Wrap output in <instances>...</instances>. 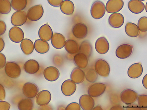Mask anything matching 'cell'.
I'll list each match as a JSON object with an SVG mask.
<instances>
[{
	"label": "cell",
	"mask_w": 147,
	"mask_h": 110,
	"mask_svg": "<svg viewBox=\"0 0 147 110\" xmlns=\"http://www.w3.org/2000/svg\"><path fill=\"white\" fill-rule=\"evenodd\" d=\"M5 43L3 40L1 38L0 39V52H1L4 49Z\"/></svg>",
	"instance_id": "obj_45"
},
{
	"label": "cell",
	"mask_w": 147,
	"mask_h": 110,
	"mask_svg": "<svg viewBox=\"0 0 147 110\" xmlns=\"http://www.w3.org/2000/svg\"><path fill=\"white\" fill-rule=\"evenodd\" d=\"M92 48L90 43L88 40H84L81 43L79 49V53L86 56L88 58L91 56Z\"/></svg>",
	"instance_id": "obj_31"
},
{
	"label": "cell",
	"mask_w": 147,
	"mask_h": 110,
	"mask_svg": "<svg viewBox=\"0 0 147 110\" xmlns=\"http://www.w3.org/2000/svg\"><path fill=\"white\" fill-rule=\"evenodd\" d=\"M35 50L40 54H45L50 50V46L46 41L42 40H36L34 43Z\"/></svg>",
	"instance_id": "obj_26"
},
{
	"label": "cell",
	"mask_w": 147,
	"mask_h": 110,
	"mask_svg": "<svg viewBox=\"0 0 147 110\" xmlns=\"http://www.w3.org/2000/svg\"><path fill=\"white\" fill-rule=\"evenodd\" d=\"M109 25L115 28H119L123 25L125 22L124 16L119 13H114L110 16L108 19Z\"/></svg>",
	"instance_id": "obj_16"
},
{
	"label": "cell",
	"mask_w": 147,
	"mask_h": 110,
	"mask_svg": "<svg viewBox=\"0 0 147 110\" xmlns=\"http://www.w3.org/2000/svg\"><path fill=\"white\" fill-rule=\"evenodd\" d=\"M43 75L47 80L53 82L58 79L60 76V72L56 68L52 66H49L44 70Z\"/></svg>",
	"instance_id": "obj_17"
},
{
	"label": "cell",
	"mask_w": 147,
	"mask_h": 110,
	"mask_svg": "<svg viewBox=\"0 0 147 110\" xmlns=\"http://www.w3.org/2000/svg\"><path fill=\"white\" fill-rule=\"evenodd\" d=\"M79 102L81 107L84 110H92L95 105L94 99L89 94L81 96Z\"/></svg>",
	"instance_id": "obj_15"
},
{
	"label": "cell",
	"mask_w": 147,
	"mask_h": 110,
	"mask_svg": "<svg viewBox=\"0 0 147 110\" xmlns=\"http://www.w3.org/2000/svg\"><path fill=\"white\" fill-rule=\"evenodd\" d=\"M133 46L127 44H122L119 46L116 51L117 56L121 59H126L131 54Z\"/></svg>",
	"instance_id": "obj_11"
},
{
	"label": "cell",
	"mask_w": 147,
	"mask_h": 110,
	"mask_svg": "<svg viewBox=\"0 0 147 110\" xmlns=\"http://www.w3.org/2000/svg\"><path fill=\"white\" fill-rule=\"evenodd\" d=\"M22 90L24 95L30 99L35 97L39 91L37 85L31 82H27L24 84Z\"/></svg>",
	"instance_id": "obj_6"
},
{
	"label": "cell",
	"mask_w": 147,
	"mask_h": 110,
	"mask_svg": "<svg viewBox=\"0 0 147 110\" xmlns=\"http://www.w3.org/2000/svg\"><path fill=\"white\" fill-rule=\"evenodd\" d=\"M11 3L9 0H0V13L3 15L9 13L11 9Z\"/></svg>",
	"instance_id": "obj_34"
},
{
	"label": "cell",
	"mask_w": 147,
	"mask_h": 110,
	"mask_svg": "<svg viewBox=\"0 0 147 110\" xmlns=\"http://www.w3.org/2000/svg\"><path fill=\"white\" fill-rule=\"evenodd\" d=\"M88 58L84 54L79 53L76 55L74 57V62L78 67L81 69H84L88 65Z\"/></svg>",
	"instance_id": "obj_25"
},
{
	"label": "cell",
	"mask_w": 147,
	"mask_h": 110,
	"mask_svg": "<svg viewBox=\"0 0 147 110\" xmlns=\"http://www.w3.org/2000/svg\"><path fill=\"white\" fill-rule=\"evenodd\" d=\"M138 25L140 30L142 32L147 31V17H143L139 20Z\"/></svg>",
	"instance_id": "obj_37"
},
{
	"label": "cell",
	"mask_w": 147,
	"mask_h": 110,
	"mask_svg": "<svg viewBox=\"0 0 147 110\" xmlns=\"http://www.w3.org/2000/svg\"><path fill=\"white\" fill-rule=\"evenodd\" d=\"M21 49L26 55L31 54L34 50V45L32 42L28 39H24L20 44Z\"/></svg>",
	"instance_id": "obj_28"
},
{
	"label": "cell",
	"mask_w": 147,
	"mask_h": 110,
	"mask_svg": "<svg viewBox=\"0 0 147 110\" xmlns=\"http://www.w3.org/2000/svg\"><path fill=\"white\" fill-rule=\"evenodd\" d=\"M95 69L97 74L103 77H107L109 74L110 67L108 62L103 59L97 60L95 64Z\"/></svg>",
	"instance_id": "obj_4"
},
{
	"label": "cell",
	"mask_w": 147,
	"mask_h": 110,
	"mask_svg": "<svg viewBox=\"0 0 147 110\" xmlns=\"http://www.w3.org/2000/svg\"><path fill=\"white\" fill-rule=\"evenodd\" d=\"M125 30L127 34L131 38H136L140 34L138 26L133 23H127L125 26Z\"/></svg>",
	"instance_id": "obj_27"
},
{
	"label": "cell",
	"mask_w": 147,
	"mask_h": 110,
	"mask_svg": "<svg viewBox=\"0 0 147 110\" xmlns=\"http://www.w3.org/2000/svg\"><path fill=\"white\" fill-rule=\"evenodd\" d=\"M11 7L17 11H22L25 9L27 4V0H11Z\"/></svg>",
	"instance_id": "obj_33"
},
{
	"label": "cell",
	"mask_w": 147,
	"mask_h": 110,
	"mask_svg": "<svg viewBox=\"0 0 147 110\" xmlns=\"http://www.w3.org/2000/svg\"><path fill=\"white\" fill-rule=\"evenodd\" d=\"M139 1H146V0H139Z\"/></svg>",
	"instance_id": "obj_48"
},
{
	"label": "cell",
	"mask_w": 147,
	"mask_h": 110,
	"mask_svg": "<svg viewBox=\"0 0 147 110\" xmlns=\"http://www.w3.org/2000/svg\"><path fill=\"white\" fill-rule=\"evenodd\" d=\"M138 102L139 107L141 109L147 110V95H141L138 96Z\"/></svg>",
	"instance_id": "obj_36"
},
{
	"label": "cell",
	"mask_w": 147,
	"mask_h": 110,
	"mask_svg": "<svg viewBox=\"0 0 147 110\" xmlns=\"http://www.w3.org/2000/svg\"><path fill=\"white\" fill-rule=\"evenodd\" d=\"M106 87L105 84L97 82L92 84L89 87L88 93L93 97H97L102 95L105 92Z\"/></svg>",
	"instance_id": "obj_8"
},
{
	"label": "cell",
	"mask_w": 147,
	"mask_h": 110,
	"mask_svg": "<svg viewBox=\"0 0 147 110\" xmlns=\"http://www.w3.org/2000/svg\"><path fill=\"white\" fill-rule=\"evenodd\" d=\"M50 92L47 90H43L39 92L37 95L36 101L37 104L41 106L47 105L51 99Z\"/></svg>",
	"instance_id": "obj_13"
},
{
	"label": "cell",
	"mask_w": 147,
	"mask_h": 110,
	"mask_svg": "<svg viewBox=\"0 0 147 110\" xmlns=\"http://www.w3.org/2000/svg\"><path fill=\"white\" fill-rule=\"evenodd\" d=\"M66 50L69 54H74L78 53L79 51V46L75 40L69 39L66 41L65 45Z\"/></svg>",
	"instance_id": "obj_30"
},
{
	"label": "cell",
	"mask_w": 147,
	"mask_h": 110,
	"mask_svg": "<svg viewBox=\"0 0 147 110\" xmlns=\"http://www.w3.org/2000/svg\"><path fill=\"white\" fill-rule=\"evenodd\" d=\"M34 103L30 99H24L21 100L18 103V107L20 110H31Z\"/></svg>",
	"instance_id": "obj_32"
},
{
	"label": "cell",
	"mask_w": 147,
	"mask_h": 110,
	"mask_svg": "<svg viewBox=\"0 0 147 110\" xmlns=\"http://www.w3.org/2000/svg\"><path fill=\"white\" fill-rule=\"evenodd\" d=\"M124 5L122 0H109L106 4V10L109 13H117L122 9Z\"/></svg>",
	"instance_id": "obj_10"
},
{
	"label": "cell",
	"mask_w": 147,
	"mask_h": 110,
	"mask_svg": "<svg viewBox=\"0 0 147 110\" xmlns=\"http://www.w3.org/2000/svg\"><path fill=\"white\" fill-rule=\"evenodd\" d=\"M85 78L84 72L81 68L76 67L72 70L70 75L71 80L76 84L82 83Z\"/></svg>",
	"instance_id": "obj_24"
},
{
	"label": "cell",
	"mask_w": 147,
	"mask_h": 110,
	"mask_svg": "<svg viewBox=\"0 0 147 110\" xmlns=\"http://www.w3.org/2000/svg\"><path fill=\"white\" fill-rule=\"evenodd\" d=\"M27 17V15L25 11H17L15 12L11 17V23L15 26H22L26 22Z\"/></svg>",
	"instance_id": "obj_7"
},
{
	"label": "cell",
	"mask_w": 147,
	"mask_h": 110,
	"mask_svg": "<svg viewBox=\"0 0 147 110\" xmlns=\"http://www.w3.org/2000/svg\"><path fill=\"white\" fill-rule=\"evenodd\" d=\"M6 63V58L5 56L2 53H0V68H3L5 66Z\"/></svg>",
	"instance_id": "obj_40"
},
{
	"label": "cell",
	"mask_w": 147,
	"mask_h": 110,
	"mask_svg": "<svg viewBox=\"0 0 147 110\" xmlns=\"http://www.w3.org/2000/svg\"><path fill=\"white\" fill-rule=\"evenodd\" d=\"M9 36L10 40L16 43L22 41L24 38V34L20 28L14 26L11 28L9 32Z\"/></svg>",
	"instance_id": "obj_12"
},
{
	"label": "cell",
	"mask_w": 147,
	"mask_h": 110,
	"mask_svg": "<svg viewBox=\"0 0 147 110\" xmlns=\"http://www.w3.org/2000/svg\"><path fill=\"white\" fill-rule=\"evenodd\" d=\"M128 7L132 13L137 14L142 13L145 6L144 3L139 0H131L128 3Z\"/></svg>",
	"instance_id": "obj_20"
},
{
	"label": "cell",
	"mask_w": 147,
	"mask_h": 110,
	"mask_svg": "<svg viewBox=\"0 0 147 110\" xmlns=\"http://www.w3.org/2000/svg\"><path fill=\"white\" fill-rule=\"evenodd\" d=\"M65 110H80L81 107L80 105L76 102L71 103L66 107Z\"/></svg>",
	"instance_id": "obj_38"
},
{
	"label": "cell",
	"mask_w": 147,
	"mask_h": 110,
	"mask_svg": "<svg viewBox=\"0 0 147 110\" xmlns=\"http://www.w3.org/2000/svg\"><path fill=\"white\" fill-rule=\"evenodd\" d=\"M72 32L74 36L81 40L86 37L88 34V29L85 24L82 23H78L73 26Z\"/></svg>",
	"instance_id": "obj_9"
},
{
	"label": "cell",
	"mask_w": 147,
	"mask_h": 110,
	"mask_svg": "<svg viewBox=\"0 0 147 110\" xmlns=\"http://www.w3.org/2000/svg\"><path fill=\"white\" fill-rule=\"evenodd\" d=\"M38 35L42 40L46 42L51 39L53 35V31L48 23L41 26L39 30Z\"/></svg>",
	"instance_id": "obj_18"
},
{
	"label": "cell",
	"mask_w": 147,
	"mask_h": 110,
	"mask_svg": "<svg viewBox=\"0 0 147 110\" xmlns=\"http://www.w3.org/2000/svg\"><path fill=\"white\" fill-rule=\"evenodd\" d=\"M143 72V68L140 63L134 64L129 68L127 73L128 76L132 78L140 77Z\"/></svg>",
	"instance_id": "obj_21"
},
{
	"label": "cell",
	"mask_w": 147,
	"mask_h": 110,
	"mask_svg": "<svg viewBox=\"0 0 147 110\" xmlns=\"http://www.w3.org/2000/svg\"><path fill=\"white\" fill-rule=\"evenodd\" d=\"M23 68L24 71L26 73L30 74H34L39 70L40 65L36 60L30 59L24 64Z\"/></svg>",
	"instance_id": "obj_23"
},
{
	"label": "cell",
	"mask_w": 147,
	"mask_h": 110,
	"mask_svg": "<svg viewBox=\"0 0 147 110\" xmlns=\"http://www.w3.org/2000/svg\"><path fill=\"white\" fill-rule=\"evenodd\" d=\"M6 74L10 78H17L20 76L21 69L20 66L14 61H8L5 66Z\"/></svg>",
	"instance_id": "obj_2"
},
{
	"label": "cell",
	"mask_w": 147,
	"mask_h": 110,
	"mask_svg": "<svg viewBox=\"0 0 147 110\" xmlns=\"http://www.w3.org/2000/svg\"><path fill=\"white\" fill-rule=\"evenodd\" d=\"M106 10L104 4L101 1H96L94 2L92 5L90 13L93 18L96 19H99L104 16Z\"/></svg>",
	"instance_id": "obj_1"
},
{
	"label": "cell",
	"mask_w": 147,
	"mask_h": 110,
	"mask_svg": "<svg viewBox=\"0 0 147 110\" xmlns=\"http://www.w3.org/2000/svg\"><path fill=\"white\" fill-rule=\"evenodd\" d=\"M60 10L64 14L70 15L73 14L75 10V5L69 0H65L60 6Z\"/></svg>",
	"instance_id": "obj_29"
},
{
	"label": "cell",
	"mask_w": 147,
	"mask_h": 110,
	"mask_svg": "<svg viewBox=\"0 0 147 110\" xmlns=\"http://www.w3.org/2000/svg\"><path fill=\"white\" fill-rule=\"evenodd\" d=\"M44 13V9L41 5H36L32 7L28 10V18L31 21H37L42 17Z\"/></svg>",
	"instance_id": "obj_5"
},
{
	"label": "cell",
	"mask_w": 147,
	"mask_h": 110,
	"mask_svg": "<svg viewBox=\"0 0 147 110\" xmlns=\"http://www.w3.org/2000/svg\"><path fill=\"white\" fill-rule=\"evenodd\" d=\"M98 74L95 70L90 69L85 74V78L86 80L90 82H94L97 80Z\"/></svg>",
	"instance_id": "obj_35"
},
{
	"label": "cell",
	"mask_w": 147,
	"mask_h": 110,
	"mask_svg": "<svg viewBox=\"0 0 147 110\" xmlns=\"http://www.w3.org/2000/svg\"><path fill=\"white\" fill-rule=\"evenodd\" d=\"M95 46L96 52L101 54H104L107 53L109 48V45L108 41L103 37L100 38L97 40Z\"/></svg>",
	"instance_id": "obj_19"
},
{
	"label": "cell",
	"mask_w": 147,
	"mask_h": 110,
	"mask_svg": "<svg viewBox=\"0 0 147 110\" xmlns=\"http://www.w3.org/2000/svg\"><path fill=\"white\" fill-rule=\"evenodd\" d=\"M76 89V83L71 80H65L61 85V91L63 95L66 96L73 95L75 92Z\"/></svg>",
	"instance_id": "obj_14"
},
{
	"label": "cell",
	"mask_w": 147,
	"mask_h": 110,
	"mask_svg": "<svg viewBox=\"0 0 147 110\" xmlns=\"http://www.w3.org/2000/svg\"><path fill=\"white\" fill-rule=\"evenodd\" d=\"M6 97L5 91L4 87L1 84H0V101L4 100Z\"/></svg>",
	"instance_id": "obj_42"
},
{
	"label": "cell",
	"mask_w": 147,
	"mask_h": 110,
	"mask_svg": "<svg viewBox=\"0 0 147 110\" xmlns=\"http://www.w3.org/2000/svg\"><path fill=\"white\" fill-rule=\"evenodd\" d=\"M65 42V37L62 34L58 33L53 34L51 42L53 47L57 49L60 50L63 48Z\"/></svg>",
	"instance_id": "obj_22"
},
{
	"label": "cell",
	"mask_w": 147,
	"mask_h": 110,
	"mask_svg": "<svg viewBox=\"0 0 147 110\" xmlns=\"http://www.w3.org/2000/svg\"><path fill=\"white\" fill-rule=\"evenodd\" d=\"M10 104L8 102L1 101L0 102V110H9L10 107Z\"/></svg>",
	"instance_id": "obj_41"
},
{
	"label": "cell",
	"mask_w": 147,
	"mask_h": 110,
	"mask_svg": "<svg viewBox=\"0 0 147 110\" xmlns=\"http://www.w3.org/2000/svg\"><path fill=\"white\" fill-rule=\"evenodd\" d=\"M145 10L146 11L147 13V2L146 4V6H145Z\"/></svg>",
	"instance_id": "obj_47"
},
{
	"label": "cell",
	"mask_w": 147,
	"mask_h": 110,
	"mask_svg": "<svg viewBox=\"0 0 147 110\" xmlns=\"http://www.w3.org/2000/svg\"><path fill=\"white\" fill-rule=\"evenodd\" d=\"M6 24L3 21H0V35L2 36L5 32L6 30Z\"/></svg>",
	"instance_id": "obj_43"
},
{
	"label": "cell",
	"mask_w": 147,
	"mask_h": 110,
	"mask_svg": "<svg viewBox=\"0 0 147 110\" xmlns=\"http://www.w3.org/2000/svg\"><path fill=\"white\" fill-rule=\"evenodd\" d=\"M64 0H47V1L50 5L55 7H59Z\"/></svg>",
	"instance_id": "obj_39"
},
{
	"label": "cell",
	"mask_w": 147,
	"mask_h": 110,
	"mask_svg": "<svg viewBox=\"0 0 147 110\" xmlns=\"http://www.w3.org/2000/svg\"><path fill=\"white\" fill-rule=\"evenodd\" d=\"M142 83L144 87L147 89V74L144 76L142 80Z\"/></svg>",
	"instance_id": "obj_44"
},
{
	"label": "cell",
	"mask_w": 147,
	"mask_h": 110,
	"mask_svg": "<svg viewBox=\"0 0 147 110\" xmlns=\"http://www.w3.org/2000/svg\"><path fill=\"white\" fill-rule=\"evenodd\" d=\"M138 94L136 91L130 89H126L121 93V101L126 105H131L135 103L138 99Z\"/></svg>",
	"instance_id": "obj_3"
},
{
	"label": "cell",
	"mask_w": 147,
	"mask_h": 110,
	"mask_svg": "<svg viewBox=\"0 0 147 110\" xmlns=\"http://www.w3.org/2000/svg\"><path fill=\"white\" fill-rule=\"evenodd\" d=\"M102 107L100 105H97L95 107L93 110H102Z\"/></svg>",
	"instance_id": "obj_46"
}]
</instances>
